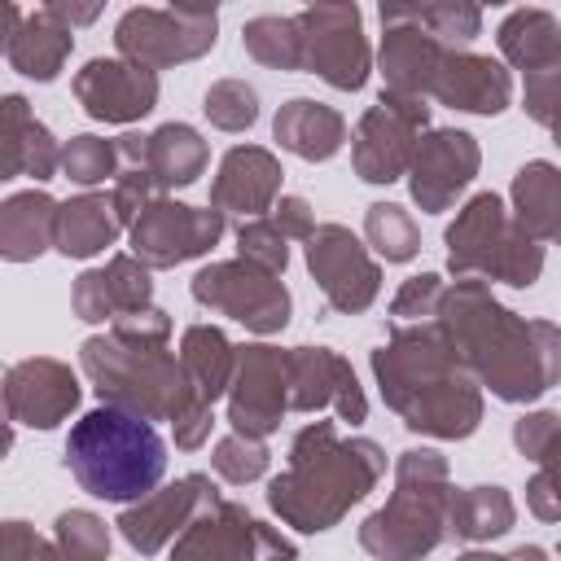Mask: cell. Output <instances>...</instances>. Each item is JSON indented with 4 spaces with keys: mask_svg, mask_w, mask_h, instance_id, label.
<instances>
[{
    "mask_svg": "<svg viewBox=\"0 0 561 561\" xmlns=\"http://www.w3.org/2000/svg\"><path fill=\"white\" fill-rule=\"evenodd\" d=\"M430 131V105L425 96L386 92L377 105H368L351 136V167L364 184H394L412 171L416 145Z\"/></svg>",
    "mask_w": 561,
    "mask_h": 561,
    "instance_id": "obj_9",
    "label": "cell"
},
{
    "mask_svg": "<svg viewBox=\"0 0 561 561\" xmlns=\"http://www.w3.org/2000/svg\"><path fill=\"white\" fill-rule=\"evenodd\" d=\"M399 18L425 26L438 44L447 48H465L469 39L482 35V9L478 4H460V0H434V4H394Z\"/></svg>",
    "mask_w": 561,
    "mask_h": 561,
    "instance_id": "obj_37",
    "label": "cell"
},
{
    "mask_svg": "<svg viewBox=\"0 0 561 561\" xmlns=\"http://www.w3.org/2000/svg\"><path fill=\"white\" fill-rule=\"evenodd\" d=\"M171 561H298V548L245 504L215 495L171 543Z\"/></svg>",
    "mask_w": 561,
    "mask_h": 561,
    "instance_id": "obj_10",
    "label": "cell"
},
{
    "mask_svg": "<svg viewBox=\"0 0 561 561\" xmlns=\"http://www.w3.org/2000/svg\"><path fill=\"white\" fill-rule=\"evenodd\" d=\"M482 167V149L469 131L460 127H430L416 145L412 171H408V193L425 215L451 210L456 197L473 184Z\"/></svg>",
    "mask_w": 561,
    "mask_h": 561,
    "instance_id": "obj_17",
    "label": "cell"
},
{
    "mask_svg": "<svg viewBox=\"0 0 561 561\" xmlns=\"http://www.w3.org/2000/svg\"><path fill=\"white\" fill-rule=\"evenodd\" d=\"M210 162V145L202 140L197 127L188 123H162L149 131V175L158 184V193L167 197L171 188H188L197 184V175Z\"/></svg>",
    "mask_w": 561,
    "mask_h": 561,
    "instance_id": "obj_34",
    "label": "cell"
},
{
    "mask_svg": "<svg viewBox=\"0 0 561 561\" xmlns=\"http://www.w3.org/2000/svg\"><path fill=\"white\" fill-rule=\"evenodd\" d=\"M513 447L535 460L526 482V508L539 522H561V412H526L513 421Z\"/></svg>",
    "mask_w": 561,
    "mask_h": 561,
    "instance_id": "obj_24",
    "label": "cell"
},
{
    "mask_svg": "<svg viewBox=\"0 0 561 561\" xmlns=\"http://www.w3.org/2000/svg\"><path fill=\"white\" fill-rule=\"evenodd\" d=\"M438 105L447 110H465V114H504L508 101H513V75L504 61L486 57V53H469V48H451L438 79H434V92H430Z\"/></svg>",
    "mask_w": 561,
    "mask_h": 561,
    "instance_id": "obj_23",
    "label": "cell"
},
{
    "mask_svg": "<svg viewBox=\"0 0 561 561\" xmlns=\"http://www.w3.org/2000/svg\"><path fill=\"white\" fill-rule=\"evenodd\" d=\"M522 110L535 118V123H552V114L561 110V66L552 70H539V75H526L522 83Z\"/></svg>",
    "mask_w": 561,
    "mask_h": 561,
    "instance_id": "obj_48",
    "label": "cell"
},
{
    "mask_svg": "<svg viewBox=\"0 0 561 561\" xmlns=\"http://www.w3.org/2000/svg\"><path fill=\"white\" fill-rule=\"evenodd\" d=\"M202 114L219 131H250L259 123V92L245 79H215L202 96Z\"/></svg>",
    "mask_w": 561,
    "mask_h": 561,
    "instance_id": "obj_40",
    "label": "cell"
},
{
    "mask_svg": "<svg viewBox=\"0 0 561 561\" xmlns=\"http://www.w3.org/2000/svg\"><path fill=\"white\" fill-rule=\"evenodd\" d=\"M75 101L96 123H136L158 105V70L127 57H92L75 70Z\"/></svg>",
    "mask_w": 561,
    "mask_h": 561,
    "instance_id": "obj_20",
    "label": "cell"
},
{
    "mask_svg": "<svg viewBox=\"0 0 561 561\" xmlns=\"http://www.w3.org/2000/svg\"><path fill=\"white\" fill-rule=\"evenodd\" d=\"M381 18V48H377V66L386 79V92H403V96H425L434 92V79L447 61V44H438L425 26L399 18L394 4L377 9Z\"/></svg>",
    "mask_w": 561,
    "mask_h": 561,
    "instance_id": "obj_21",
    "label": "cell"
},
{
    "mask_svg": "<svg viewBox=\"0 0 561 561\" xmlns=\"http://www.w3.org/2000/svg\"><path fill=\"white\" fill-rule=\"evenodd\" d=\"M456 561H504V557H495V552H482V548H469V552H460Z\"/></svg>",
    "mask_w": 561,
    "mask_h": 561,
    "instance_id": "obj_53",
    "label": "cell"
},
{
    "mask_svg": "<svg viewBox=\"0 0 561 561\" xmlns=\"http://www.w3.org/2000/svg\"><path fill=\"white\" fill-rule=\"evenodd\" d=\"M557 552H561V543H557Z\"/></svg>",
    "mask_w": 561,
    "mask_h": 561,
    "instance_id": "obj_55",
    "label": "cell"
},
{
    "mask_svg": "<svg viewBox=\"0 0 561 561\" xmlns=\"http://www.w3.org/2000/svg\"><path fill=\"white\" fill-rule=\"evenodd\" d=\"M451 469L434 447H408L394 460L390 500L359 522V548L377 561H425L447 539Z\"/></svg>",
    "mask_w": 561,
    "mask_h": 561,
    "instance_id": "obj_5",
    "label": "cell"
},
{
    "mask_svg": "<svg viewBox=\"0 0 561 561\" xmlns=\"http://www.w3.org/2000/svg\"><path fill=\"white\" fill-rule=\"evenodd\" d=\"M302 26V70L320 75L337 92H359L373 70V48L364 39L359 4H311L298 13Z\"/></svg>",
    "mask_w": 561,
    "mask_h": 561,
    "instance_id": "obj_12",
    "label": "cell"
},
{
    "mask_svg": "<svg viewBox=\"0 0 561 561\" xmlns=\"http://www.w3.org/2000/svg\"><path fill=\"white\" fill-rule=\"evenodd\" d=\"M504 561H548V552H543V548H535V543H522V548H513Z\"/></svg>",
    "mask_w": 561,
    "mask_h": 561,
    "instance_id": "obj_52",
    "label": "cell"
},
{
    "mask_svg": "<svg viewBox=\"0 0 561 561\" xmlns=\"http://www.w3.org/2000/svg\"><path fill=\"white\" fill-rule=\"evenodd\" d=\"M500 57L526 75L561 66V22L548 9H513L495 31Z\"/></svg>",
    "mask_w": 561,
    "mask_h": 561,
    "instance_id": "obj_31",
    "label": "cell"
},
{
    "mask_svg": "<svg viewBox=\"0 0 561 561\" xmlns=\"http://www.w3.org/2000/svg\"><path fill=\"white\" fill-rule=\"evenodd\" d=\"M79 368L101 403L136 412L145 421H180L197 399L167 346H136L114 333H92L79 346Z\"/></svg>",
    "mask_w": 561,
    "mask_h": 561,
    "instance_id": "obj_6",
    "label": "cell"
},
{
    "mask_svg": "<svg viewBox=\"0 0 561 561\" xmlns=\"http://www.w3.org/2000/svg\"><path fill=\"white\" fill-rule=\"evenodd\" d=\"M280 158L263 145H232L219 158V171L210 180V206L224 215L263 219L280 202Z\"/></svg>",
    "mask_w": 561,
    "mask_h": 561,
    "instance_id": "obj_22",
    "label": "cell"
},
{
    "mask_svg": "<svg viewBox=\"0 0 561 561\" xmlns=\"http://www.w3.org/2000/svg\"><path fill=\"white\" fill-rule=\"evenodd\" d=\"M386 408L425 438L460 443L482 425V386L460 364L434 320L390 324L386 342L368 355Z\"/></svg>",
    "mask_w": 561,
    "mask_h": 561,
    "instance_id": "obj_2",
    "label": "cell"
},
{
    "mask_svg": "<svg viewBox=\"0 0 561 561\" xmlns=\"http://www.w3.org/2000/svg\"><path fill=\"white\" fill-rule=\"evenodd\" d=\"M118 171H123L118 140H105V136L83 131V136H70V140L61 145V175H66L70 184L96 188V184H105L110 175L118 180Z\"/></svg>",
    "mask_w": 561,
    "mask_h": 561,
    "instance_id": "obj_38",
    "label": "cell"
},
{
    "mask_svg": "<svg viewBox=\"0 0 561 561\" xmlns=\"http://www.w3.org/2000/svg\"><path fill=\"white\" fill-rule=\"evenodd\" d=\"M75 48V31L66 22H57L48 9L22 13L18 4H9V31H4V61L35 79V83H53L66 66Z\"/></svg>",
    "mask_w": 561,
    "mask_h": 561,
    "instance_id": "obj_25",
    "label": "cell"
},
{
    "mask_svg": "<svg viewBox=\"0 0 561 561\" xmlns=\"http://www.w3.org/2000/svg\"><path fill=\"white\" fill-rule=\"evenodd\" d=\"M460 364L504 403H535L561 386V324L508 311L486 280H456L434 316Z\"/></svg>",
    "mask_w": 561,
    "mask_h": 561,
    "instance_id": "obj_1",
    "label": "cell"
},
{
    "mask_svg": "<svg viewBox=\"0 0 561 561\" xmlns=\"http://www.w3.org/2000/svg\"><path fill=\"white\" fill-rule=\"evenodd\" d=\"M307 272L320 285L329 311L359 316L381 294V267L346 224H320L307 237Z\"/></svg>",
    "mask_w": 561,
    "mask_h": 561,
    "instance_id": "obj_14",
    "label": "cell"
},
{
    "mask_svg": "<svg viewBox=\"0 0 561 561\" xmlns=\"http://www.w3.org/2000/svg\"><path fill=\"white\" fill-rule=\"evenodd\" d=\"M272 224L285 232V237H298V241H307L320 224H316V210H311V202L307 197H298V193H280V202L272 206Z\"/></svg>",
    "mask_w": 561,
    "mask_h": 561,
    "instance_id": "obj_49",
    "label": "cell"
},
{
    "mask_svg": "<svg viewBox=\"0 0 561 561\" xmlns=\"http://www.w3.org/2000/svg\"><path fill=\"white\" fill-rule=\"evenodd\" d=\"M110 333L123 342H136V346H167L171 342V316L162 307H145L131 316H118L110 324Z\"/></svg>",
    "mask_w": 561,
    "mask_h": 561,
    "instance_id": "obj_47",
    "label": "cell"
},
{
    "mask_svg": "<svg viewBox=\"0 0 561 561\" xmlns=\"http://www.w3.org/2000/svg\"><path fill=\"white\" fill-rule=\"evenodd\" d=\"M289 412V351L267 342L237 346V373L228 386V425L245 438H267Z\"/></svg>",
    "mask_w": 561,
    "mask_h": 561,
    "instance_id": "obj_15",
    "label": "cell"
},
{
    "mask_svg": "<svg viewBox=\"0 0 561 561\" xmlns=\"http://www.w3.org/2000/svg\"><path fill=\"white\" fill-rule=\"evenodd\" d=\"M337 412V421H368L364 386L346 355L333 346H294L289 351V412Z\"/></svg>",
    "mask_w": 561,
    "mask_h": 561,
    "instance_id": "obj_18",
    "label": "cell"
},
{
    "mask_svg": "<svg viewBox=\"0 0 561 561\" xmlns=\"http://www.w3.org/2000/svg\"><path fill=\"white\" fill-rule=\"evenodd\" d=\"M61 460L88 495L127 508L158 491L167 473V443L153 421L101 403L70 425Z\"/></svg>",
    "mask_w": 561,
    "mask_h": 561,
    "instance_id": "obj_4",
    "label": "cell"
},
{
    "mask_svg": "<svg viewBox=\"0 0 561 561\" xmlns=\"http://www.w3.org/2000/svg\"><path fill=\"white\" fill-rule=\"evenodd\" d=\"M180 368L188 377V390L197 403L215 408V399L228 394L232 386V373H237V346L228 342L224 329L215 324H188L180 333Z\"/></svg>",
    "mask_w": 561,
    "mask_h": 561,
    "instance_id": "obj_29",
    "label": "cell"
},
{
    "mask_svg": "<svg viewBox=\"0 0 561 561\" xmlns=\"http://www.w3.org/2000/svg\"><path fill=\"white\" fill-rule=\"evenodd\" d=\"M61 561H110V526L88 508H66L53 526Z\"/></svg>",
    "mask_w": 561,
    "mask_h": 561,
    "instance_id": "obj_41",
    "label": "cell"
},
{
    "mask_svg": "<svg viewBox=\"0 0 561 561\" xmlns=\"http://www.w3.org/2000/svg\"><path fill=\"white\" fill-rule=\"evenodd\" d=\"M0 561H61V548L57 539H44L35 535V526L13 517L0 530Z\"/></svg>",
    "mask_w": 561,
    "mask_h": 561,
    "instance_id": "obj_46",
    "label": "cell"
},
{
    "mask_svg": "<svg viewBox=\"0 0 561 561\" xmlns=\"http://www.w3.org/2000/svg\"><path fill=\"white\" fill-rule=\"evenodd\" d=\"M508 202H513V219L539 245L561 237V167L557 162H543V158L522 162L513 175Z\"/></svg>",
    "mask_w": 561,
    "mask_h": 561,
    "instance_id": "obj_32",
    "label": "cell"
},
{
    "mask_svg": "<svg viewBox=\"0 0 561 561\" xmlns=\"http://www.w3.org/2000/svg\"><path fill=\"white\" fill-rule=\"evenodd\" d=\"M517 522V504L504 486L482 482V486H451L447 500V535L465 543H486L508 535Z\"/></svg>",
    "mask_w": 561,
    "mask_h": 561,
    "instance_id": "obj_33",
    "label": "cell"
},
{
    "mask_svg": "<svg viewBox=\"0 0 561 561\" xmlns=\"http://www.w3.org/2000/svg\"><path fill=\"white\" fill-rule=\"evenodd\" d=\"M272 136L302 162H329L346 145V118L316 96H289L272 118Z\"/></svg>",
    "mask_w": 561,
    "mask_h": 561,
    "instance_id": "obj_27",
    "label": "cell"
},
{
    "mask_svg": "<svg viewBox=\"0 0 561 561\" xmlns=\"http://www.w3.org/2000/svg\"><path fill=\"white\" fill-rule=\"evenodd\" d=\"M364 241L386 259V263H408L421 250L416 219L399 202H373L364 210Z\"/></svg>",
    "mask_w": 561,
    "mask_h": 561,
    "instance_id": "obj_36",
    "label": "cell"
},
{
    "mask_svg": "<svg viewBox=\"0 0 561 561\" xmlns=\"http://www.w3.org/2000/svg\"><path fill=\"white\" fill-rule=\"evenodd\" d=\"M237 259L272 272V276H285L289 267V237L272 224V215L263 219H241L237 224Z\"/></svg>",
    "mask_w": 561,
    "mask_h": 561,
    "instance_id": "obj_43",
    "label": "cell"
},
{
    "mask_svg": "<svg viewBox=\"0 0 561 561\" xmlns=\"http://www.w3.org/2000/svg\"><path fill=\"white\" fill-rule=\"evenodd\" d=\"M548 127H552V145H557V149H561V110H557V114H552V123H548Z\"/></svg>",
    "mask_w": 561,
    "mask_h": 561,
    "instance_id": "obj_54",
    "label": "cell"
},
{
    "mask_svg": "<svg viewBox=\"0 0 561 561\" xmlns=\"http://www.w3.org/2000/svg\"><path fill=\"white\" fill-rule=\"evenodd\" d=\"M44 9H48L57 22H66L70 31H75V26H88V22L101 18V4H75V0H70V4H66V0H53V4H44Z\"/></svg>",
    "mask_w": 561,
    "mask_h": 561,
    "instance_id": "obj_51",
    "label": "cell"
},
{
    "mask_svg": "<svg viewBox=\"0 0 561 561\" xmlns=\"http://www.w3.org/2000/svg\"><path fill=\"white\" fill-rule=\"evenodd\" d=\"M110 197H114V210H118L123 228H131V224L140 219V210H145L153 197H162V193H158L149 167H123L118 180H114V188H110Z\"/></svg>",
    "mask_w": 561,
    "mask_h": 561,
    "instance_id": "obj_45",
    "label": "cell"
},
{
    "mask_svg": "<svg viewBox=\"0 0 561 561\" xmlns=\"http://www.w3.org/2000/svg\"><path fill=\"white\" fill-rule=\"evenodd\" d=\"M215 495H219V491H215V482H210L206 473H184V478H175L171 486H158L153 495L127 504L114 526H118V535H123V543H127L131 552L158 557L167 543H175V539L184 535V526H188Z\"/></svg>",
    "mask_w": 561,
    "mask_h": 561,
    "instance_id": "obj_16",
    "label": "cell"
},
{
    "mask_svg": "<svg viewBox=\"0 0 561 561\" xmlns=\"http://www.w3.org/2000/svg\"><path fill=\"white\" fill-rule=\"evenodd\" d=\"M210 425H215V408H206V403H193L175 425H171V434H175V447L180 451H197L206 438H210Z\"/></svg>",
    "mask_w": 561,
    "mask_h": 561,
    "instance_id": "obj_50",
    "label": "cell"
},
{
    "mask_svg": "<svg viewBox=\"0 0 561 561\" xmlns=\"http://www.w3.org/2000/svg\"><path fill=\"white\" fill-rule=\"evenodd\" d=\"M101 280H105V298H110L114 320L153 307V276L136 254H110L101 267Z\"/></svg>",
    "mask_w": 561,
    "mask_h": 561,
    "instance_id": "obj_39",
    "label": "cell"
},
{
    "mask_svg": "<svg viewBox=\"0 0 561 561\" xmlns=\"http://www.w3.org/2000/svg\"><path fill=\"white\" fill-rule=\"evenodd\" d=\"M61 171V145L53 131L31 114L26 96L9 92L0 105V180H53Z\"/></svg>",
    "mask_w": 561,
    "mask_h": 561,
    "instance_id": "obj_26",
    "label": "cell"
},
{
    "mask_svg": "<svg viewBox=\"0 0 561 561\" xmlns=\"http://www.w3.org/2000/svg\"><path fill=\"white\" fill-rule=\"evenodd\" d=\"M557 245H561V237H557Z\"/></svg>",
    "mask_w": 561,
    "mask_h": 561,
    "instance_id": "obj_56",
    "label": "cell"
},
{
    "mask_svg": "<svg viewBox=\"0 0 561 561\" xmlns=\"http://www.w3.org/2000/svg\"><path fill=\"white\" fill-rule=\"evenodd\" d=\"M57 210L44 188H22L0 202V259L9 263H31L57 241Z\"/></svg>",
    "mask_w": 561,
    "mask_h": 561,
    "instance_id": "obj_28",
    "label": "cell"
},
{
    "mask_svg": "<svg viewBox=\"0 0 561 561\" xmlns=\"http://www.w3.org/2000/svg\"><path fill=\"white\" fill-rule=\"evenodd\" d=\"M210 465H215V473H219L224 482L245 486V482H259V478L267 473L272 451H267V443H263V438H245V434H237V430H232V434H224V438L215 443Z\"/></svg>",
    "mask_w": 561,
    "mask_h": 561,
    "instance_id": "obj_42",
    "label": "cell"
},
{
    "mask_svg": "<svg viewBox=\"0 0 561 561\" xmlns=\"http://www.w3.org/2000/svg\"><path fill=\"white\" fill-rule=\"evenodd\" d=\"M443 294H447V280L438 272H416L399 285V294L390 298V316L394 324H425L438 316L443 307Z\"/></svg>",
    "mask_w": 561,
    "mask_h": 561,
    "instance_id": "obj_44",
    "label": "cell"
},
{
    "mask_svg": "<svg viewBox=\"0 0 561 561\" xmlns=\"http://www.w3.org/2000/svg\"><path fill=\"white\" fill-rule=\"evenodd\" d=\"M456 280H500L530 289L543 272V245L513 219L500 193H473L443 232Z\"/></svg>",
    "mask_w": 561,
    "mask_h": 561,
    "instance_id": "obj_7",
    "label": "cell"
},
{
    "mask_svg": "<svg viewBox=\"0 0 561 561\" xmlns=\"http://www.w3.org/2000/svg\"><path fill=\"white\" fill-rule=\"evenodd\" d=\"M228 232V215L215 206H188L175 197H153L140 219L131 224V254L158 272V267H180L188 259H202L219 245Z\"/></svg>",
    "mask_w": 561,
    "mask_h": 561,
    "instance_id": "obj_13",
    "label": "cell"
},
{
    "mask_svg": "<svg viewBox=\"0 0 561 561\" xmlns=\"http://www.w3.org/2000/svg\"><path fill=\"white\" fill-rule=\"evenodd\" d=\"M241 48L267 66V70H302V26L298 13L280 18V13H259L241 26Z\"/></svg>",
    "mask_w": 561,
    "mask_h": 561,
    "instance_id": "obj_35",
    "label": "cell"
},
{
    "mask_svg": "<svg viewBox=\"0 0 561 561\" xmlns=\"http://www.w3.org/2000/svg\"><path fill=\"white\" fill-rule=\"evenodd\" d=\"M83 399V386L70 364L53 355H31L4 373V412L26 430H57Z\"/></svg>",
    "mask_w": 561,
    "mask_h": 561,
    "instance_id": "obj_19",
    "label": "cell"
},
{
    "mask_svg": "<svg viewBox=\"0 0 561 561\" xmlns=\"http://www.w3.org/2000/svg\"><path fill=\"white\" fill-rule=\"evenodd\" d=\"M386 473L381 443L355 434L342 438L333 421H311L289 443V465L267 482V508L302 530L320 535L333 530L359 500L373 495V486Z\"/></svg>",
    "mask_w": 561,
    "mask_h": 561,
    "instance_id": "obj_3",
    "label": "cell"
},
{
    "mask_svg": "<svg viewBox=\"0 0 561 561\" xmlns=\"http://www.w3.org/2000/svg\"><path fill=\"white\" fill-rule=\"evenodd\" d=\"M188 294H193L197 307H206L215 316H228V320L245 324L259 337L280 333L289 324V311H294V298H289L285 280L263 272V267H254V263H245V259L206 263L188 280Z\"/></svg>",
    "mask_w": 561,
    "mask_h": 561,
    "instance_id": "obj_11",
    "label": "cell"
},
{
    "mask_svg": "<svg viewBox=\"0 0 561 561\" xmlns=\"http://www.w3.org/2000/svg\"><path fill=\"white\" fill-rule=\"evenodd\" d=\"M215 39H219L215 4H171V9L136 4V9H123V18L114 22L118 57L149 66V70L197 61L215 48Z\"/></svg>",
    "mask_w": 561,
    "mask_h": 561,
    "instance_id": "obj_8",
    "label": "cell"
},
{
    "mask_svg": "<svg viewBox=\"0 0 561 561\" xmlns=\"http://www.w3.org/2000/svg\"><path fill=\"white\" fill-rule=\"evenodd\" d=\"M123 232V219L114 210L110 193H79L66 197L57 210V241L53 250H61L66 259H92L101 250H110Z\"/></svg>",
    "mask_w": 561,
    "mask_h": 561,
    "instance_id": "obj_30",
    "label": "cell"
}]
</instances>
